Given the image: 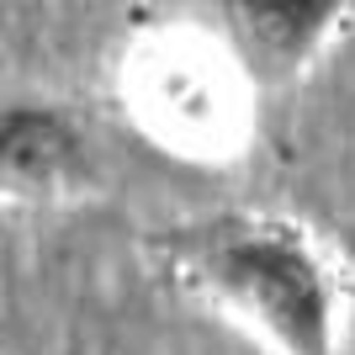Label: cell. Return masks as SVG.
<instances>
[{
	"label": "cell",
	"mask_w": 355,
	"mask_h": 355,
	"mask_svg": "<svg viewBox=\"0 0 355 355\" xmlns=\"http://www.w3.org/2000/svg\"><path fill=\"white\" fill-rule=\"evenodd\" d=\"M212 11L228 27L223 43L254 80H292L324 53L355 0H212Z\"/></svg>",
	"instance_id": "277c9868"
},
{
	"label": "cell",
	"mask_w": 355,
	"mask_h": 355,
	"mask_svg": "<svg viewBox=\"0 0 355 355\" xmlns=\"http://www.w3.org/2000/svg\"><path fill=\"white\" fill-rule=\"evenodd\" d=\"M250 80L228 43L196 32H159L122 69L128 112L148 138L186 159H228L250 138Z\"/></svg>",
	"instance_id": "7a4b0ae2"
},
{
	"label": "cell",
	"mask_w": 355,
	"mask_h": 355,
	"mask_svg": "<svg viewBox=\"0 0 355 355\" xmlns=\"http://www.w3.org/2000/svg\"><path fill=\"white\" fill-rule=\"evenodd\" d=\"M159 266L270 355H340V282L286 218H207L159 234Z\"/></svg>",
	"instance_id": "6da1fadb"
},
{
	"label": "cell",
	"mask_w": 355,
	"mask_h": 355,
	"mask_svg": "<svg viewBox=\"0 0 355 355\" xmlns=\"http://www.w3.org/2000/svg\"><path fill=\"white\" fill-rule=\"evenodd\" d=\"M90 138L53 101H0V202L43 207L85 191Z\"/></svg>",
	"instance_id": "3957f363"
},
{
	"label": "cell",
	"mask_w": 355,
	"mask_h": 355,
	"mask_svg": "<svg viewBox=\"0 0 355 355\" xmlns=\"http://www.w3.org/2000/svg\"><path fill=\"white\" fill-rule=\"evenodd\" d=\"M340 260H345V276H350V286H355V223L340 228Z\"/></svg>",
	"instance_id": "5b68a950"
}]
</instances>
